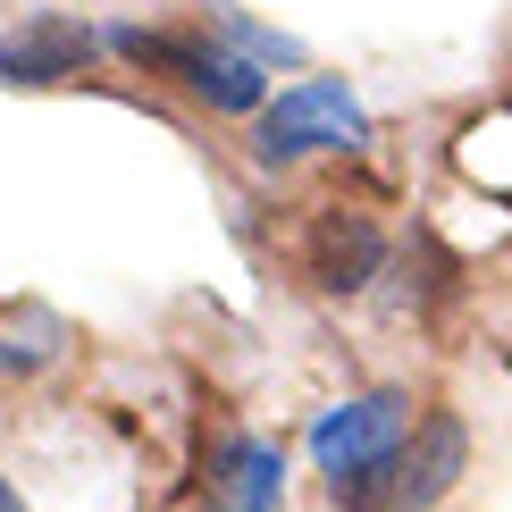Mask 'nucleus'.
<instances>
[{"label":"nucleus","mask_w":512,"mask_h":512,"mask_svg":"<svg viewBox=\"0 0 512 512\" xmlns=\"http://www.w3.org/2000/svg\"><path fill=\"white\" fill-rule=\"evenodd\" d=\"M101 42H110L126 68L185 84L194 101H210V110H227V118H261L269 110V68L244 51V42H227L219 26H210V34H185V26H110Z\"/></svg>","instance_id":"obj_1"},{"label":"nucleus","mask_w":512,"mask_h":512,"mask_svg":"<svg viewBox=\"0 0 512 512\" xmlns=\"http://www.w3.org/2000/svg\"><path fill=\"white\" fill-rule=\"evenodd\" d=\"M370 143V110L345 76H303L252 118V160L261 168H294L311 152H361Z\"/></svg>","instance_id":"obj_2"},{"label":"nucleus","mask_w":512,"mask_h":512,"mask_svg":"<svg viewBox=\"0 0 512 512\" xmlns=\"http://www.w3.org/2000/svg\"><path fill=\"white\" fill-rule=\"evenodd\" d=\"M462 471H471V429H462V412H429L387 462V512H437Z\"/></svg>","instance_id":"obj_3"},{"label":"nucleus","mask_w":512,"mask_h":512,"mask_svg":"<svg viewBox=\"0 0 512 512\" xmlns=\"http://www.w3.org/2000/svg\"><path fill=\"white\" fill-rule=\"evenodd\" d=\"M412 437V403L403 395H345V403H328V412L311 420V462L328 479H345L361 471V462H378V454H395V445Z\"/></svg>","instance_id":"obj_4"},{"label":"nucleus","mask_w":512,"mask_h":512,"mask_svg":"<svg viewBox=\"0 0 512 512\" xmlns=\"http://www.w3.org/2000/svg\"><path fill=\"white\" fill-rule=\"evenodd\" d=\"M93 51H101V34L84 26V17L68 9H34V17H17L9 34H0V84H68L93 68Z\"/></svg>","instance_id":"obj_5"},{"label":"nucleus","mask_w":512,"mask_h":512,"mask_svg":"<svg viewBox=\"0 0 512 512\" xmlns=\"http://www.w3.org/2000/svg\"><path fill=\"white\" fill-rule=\"evenodd\" d=\"M387 269V227L370 210H319L303 236V277L319 294H361L370 277Z\"/></svg>","instance_id":"obj_6"},{"label":"nucleus","mask_w":512,"mask_h":512,"mask_svg":"<svg viewBox=\"0 0 512 512\" xmlns=\"http://www.w3.org/2000/svg\"><path fill=\"white\" fill-rule=\"evenodd\" d=\"M286 504V445L277 437H219L210 454V512H277Z\"/></svg>","instance_id":"obj_7"},{"label":"nucleus","mask_w":512,"mask_h":512,"mask_svg":"<svg viewBox=\"0 0 512 512\" xmlns=\"http://www.w3.org/2000/svg\"><path fill=\"white\" fill-rule=\"evenodd\" d=\"M210 26H219L227 42H244L261 68H303V42H294V34H269V26H252V17H236V9H219Z\"/></svg>","instance_id":"obj_8"},{"label":"nucleus","mask_w":512,"mask_h":512,"mask_svg":"<svg viewBox=\"0 0 512 512\" xmlns=\"http://www.w3.org/2000/svg\"><path fill=\"white\" fill-rule=\"evenodd\" d=\"M0 512H26V504H17V487H9V479H0Z\"/></svg>","instance_id":"obj_9"}]
</instances>
